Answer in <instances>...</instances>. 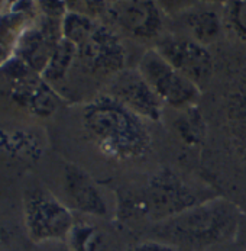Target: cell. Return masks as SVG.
I'll list each match as a JSON object with an SVG mask.
<instances>
[{"label": "cell", "mask_w": 246, "mask_h": 251, "mask_svg": "<svg viewBox=\"0 0 246 251\" xmlns=\"http://www.w3.org/2000/svg\"><path fill=\"white\" fill-rule=\"evenodd\" d=\"M83 126L107 157L128 161L143 158L151 151L152 138L143 119L110 95L84 106Z\"/></svg>", "instance_id": "6da1fadb"}, {"label": "cell", "mask_w": 246, "mask_h": 251, "mask_svg": "<svg viewBox=\"0 0 246 251\" xmlns=\"http://www.w3.org/2000/svg\"><path fill=\"white\" fill-rule=\"evenodd\" d=\"M236 208L224 199L204 201L182 214L158 222L157 232L174 247L203 249L223 243L238 229Z\"/></svg>", "instance_id": "7a4b0ae2"}, {"label": "cell", "mask_w": 246, "mask_h": 251, "mask_svg": "<svg viewBox=\"0 0 246 251\" xmlns=\"http://www.w3.org/2000/svg\"><path fill=\"white\" fill-rule=\"evenodd\" d=\"M129 202L131 214L146 216L157 224L201 203L197 195L170 169H162L151 176L139 195Z\"/></svg>", "instance_id": "3957f363"}, {"label": "cell", "mask_w": 246, "mask_h": 251, "mask_svg": "<svg viewBox=\"0 0 246 251\" xmlns=\"http://www.w3.org/2000/svg\"><path fill=\"white\" fill-rule=\"evenodd\" d=\"M23 222L29 240L42 246L67 241L75 218L70 208L49 190L32 187L23 193Z\"/></svg>", "instance_id": "277c9868"}, {"label": "cell", "mask_w": 246, "mask_h": 251, "mask_svg": "<svg viewBox=\"0 0 246 251\" xmlns=\"http://www.w3.org/2000/svg\"><path fill=\"white\" fill-rule=\"evenodd\" d=\"M138 70L161 102L173 108H190L200 95L199 86L177 72L157 50L142 55Z\"/></svg>", "instance_id": "5b68a950"}, {"label": "cell", "mask_w": 246, "mask_h": 251, "mask_svg": "<svg viewBox=\"0 0 246 251\" xmlns=\"http://www.w3.org/2000/svg\"><path fill=\"white\" fill-rule=\"evenodd\" d=\"M157 51L196 86L206 83L213 73V57L207 47L194 39L168 36L158 42Z\"/></svg>", "instance_id": "8992f818"}, {"label": "cell", "mask_w": 246, "mask_h": 251, "mask_svg": "<svg viewBox=\"0 0 246 251\" xmlns=\"http://www.w3.org/2000/svg\"><path fill=\"white\" fill-rule=\"evenodd\" d=\"M109 95L142 119L158 122L162 116L164 103L139 70L131 69L117 73L112 81Z\"/></svg>", "instance_id": "52a82bcc"}, {"label": "cell", "mask_w": 246, "mask_h": 251, "mask_svg": "<svg viewBox=\"0 0 246 251\" xmlns=\"http://www.w3.org/2000/svg\"><path fill=\"white\" fill-rule=\"evenodd\" d=\"M61 38V21L44 16L39 25L28 26L19 35L13 55L21 58L32 72L42 74Z\"/></svg>", "instance_id": "ba28073f"}, {"label": "cell", "mask_w": 246, "mask_h": 251, "mask_svg": "<svg viewBox=\"0 0 246 251\" xmlns=\"http://www.w3.org/2000/svg\"><path fill=\"white\" fill-rule=\"evenodd\" d=\"M78 58L93 73L117 74L125 70V48L109 26L99 24L90 38L77 48Z\"/></svg>", "instance_id": "9c48e42d"}, {"label": "cell", "mask_w": 246, "mask_h": 251, "mask_svg": "<svg viewBox=\"0 0 246 251\" xmlns=\"http://www.w3.org/2000/svg\"><path fill=\"white\" fill-rule=\"evenodd\" d=\"M107 15L128 35L151 39L162 29L161 10L154 1H116L109 4Z\"/></svg>", "instance_id": "30bf717a"}, {"label": "cell", "mask_w": 246, "mask_h": 251, "mask_svg": "<svg viewBox=\"0 0 246 251\" xmlns=\"http://www.w3.org/2000/svg\"><path fill=\"white\" fill-rule=\"evenodd\" d=\"M67 206L81 215L106 216L107 203L105 196L91 176L77 164H66L63 175Z\"/></svg>", "instance_id": "8fae6325"}, {"label": "cell", "mask_w": 246, "mask_h": 251, "mask_svg": "<svg viewBox=\"0 0 246 251\" xmlns=\"http://www.w3.org/2000/svg\"><path fill=\"white\" fill-rule=\"evenodd\" d=\"M10 96L16 105L41 118H49L61 105V99L51 84L36 73L13 81Z\"/></svg>", "instance_id": "7c38bea8"}, {"label": "cell", "mask_w": 246, "mask_h": 251, "mask_svg": "<svg viewBox=\"0 0 246 251\" xmlns=\"http://www.w3.org/2000/svg\"><path fill=\"white\" fill-rule=\"evenodd\" d=\"M66 243L72 251H116L112 235L87 219H75Z\"/></svg>", "instance_id": "4fadbf2b"}, {"label": "cell", "mask_w": 246, "mask_h": 251, "mask_svg": "<svg viewBox=\"0 0 246 251\" xmlns=\"http://www.w3.org/2000/svg\"><path fill=\"white\" fill-rule=\"evenodd\" d=\"M188 29L193 39L201 45L214 42L222 34V19L214 10H197L188 15L187 18Z\"/></svg>", "instance_id": "5bb4252c"}, {"label": "cell", "mask_w": 246, "mask_h": 251, "mask_svg": "<svg viewBox=\"0 0 246 251\" xmlns=\"http://www.w3.org/2000/svg\"><path fill=\"white\" fill-rule=\"evenodd\" d=\"M75 58H78L77 47L74 44H71L70 41L61 38V41L57 44L45 70L41 74L42 78L46 83H55V81L63 80L70 72L71 66Z\"/></svg>", "instance_id": "9a60e30c"}, {"label": "cell", "mask_w": 246, "mask_h": 251, "mask_svg": "<svg viewBox=\"0 0 246 251\" xmlns=\"http://www.w3.org/2000/svg\"><path fill=\"white\" fill-rule=\"evenodd\" d=\"M97 25L96 19L77 10H68L61 21V34L64 39L78 48L90 38Z\"/></svg>", "instance_id": "2e32d148"}, {"label": "cell", "mask_w": 246, "mask_h": 251, "mask_svg": "<svg viewBox=\"0 0 246 251\" xmlns=\"http://www.w3.org/2000/svg\"><path fill=\"white\" fill-rule=\"evenodd\" d=\"M174 126L179 138L187 145H199L206 134V125L201 113L194 109V106L187 108V110L177 119Z\"/></svg>", "instance_id": "e0dca14e"}, {"label": "cell", "mask_w": 246, "mask_h": 251, "mask_svg": "<svg viewBox=\"0 0 246 251\" xmlns=\"http://www.w3.org/2000/svg\"><path fill=\"white\" fill-rule=\"evenodd\" d=\"M226 22L235 35L246 41V0L230 1L227 4Z\"/></svg>", "instance_id": "ac0fdd59"}, {"label": "cell", "mask_w": 246, "mask_h": 251, "mask_svg": "<svg viewBox=\"0 0 246 251\" xmlns=\"http://www.w3.org/2000/svg\"><path fill=\"white\" fill-rule=\"evenodd\" d=\"M39 10L44 13L45 18L55 19V21H63L66 13L68 12V4L66 1H39L38 3Z\"/></svg>", "instance_id": "d6986e66"}, {"label": "cell", "mask_w": 246, "mask_h": 251, "mask_svg": "<svg viewBox=\"0 0 246 251\" xmlns=\"http://www.w3.org/2000/svg\"><path fill=\"white\" fill-rule=\"evenodd\" d=\"M129 251H178V249L164 241L149 240V241H142V243L135 244Z\"/></svg>", "instance_id": "ffe728a7"}, {"label": "cell", "mask_w": 246, "mask_h": 251, "mask_svg": "<svg viewBox=\"0 0 246 251\" xmlns=\"http://www.w3.org/2000/svg\"><path fill=\"white\" fill-rule=\"evenodd\" d=\"M39 247H41V250L39 251H72L66 241L48 243V244H42V246H39Z\"/></svg>", "instance_id": "44dd1931"}, {"label": "cell", "mask_w": 246, "mask_h": 251, "mask_svg": "<svg viewBox=\"0 0 246 251\" xmlns=\"http://www.w3.org/2000/svg\"><path fill=\"white\" fill-rule=\"evenodd\" d=\"M6 240H7V231H6V228L0 224V247L6 243Z\"/></svg>", "instance_id": "7402d4cb"}]
</instances>
